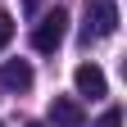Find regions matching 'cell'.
Masks as SVG:
<instances>
[{
    "instance_id": "6da1fadb",
    "label": "cell",
    "mask_w": 127,
    "mask_h": 127,
    "mask_svg": "<svg viewBox=\"0 0 127 127\" xmlns=\"http://www.w3.org/2000/svg\"><path fill=\"white\" fill-rule=\"evenodd\" d=\"M118 32V0H86V23H82V41H104Z\"/></svg>"
},
{
    "instance_id": "7a4b0ae2",
    "label": "cell",
    "mask_w": 127,
    "mask_h": 127,
    "mask_svg": "<svg viewBox=\"0 0 127 127\" xmlns=\"http://www.w3.org/2000/svg\"><path fill=\"white\" fill-rule=\"evenodd\" d=\"M64 36H68V14H64V9H50L36 27H32V50H36V55H55L59 45H64Z\"/></svg>"
},
{
    "instance_id": "3957f363",
    "label": "cell",
    "mask_w": 127,
    "mask_h": 127,
    "mask_svg": "<svg viewBox=\"0 0 127 127\" xmlns=\"http://www.w3.org/2000/svg\"><path fill=\"white\" fill-rule=\"evenodd\" d=\"M32 82H36V73H32V64H27V59H5V64H0V86H5V91L27 95Z\"/></svg>"
},
{
    "instance_id": "277c9868",
    "label": "cell",
    "mask_w": 127,
    "mask_h": 127,
    "mask_svg": "<svg viewBox=\"0 0 127 127\" xmlns=\"http://www.w3.org/2000/svg\"><path fill=\"white\" fill-rule=\"evenodd\" d=\"M73 86H77V95H91V100H100V95L109 91V82H104V68H100V64H77Z\"/></svg>"
},
{
    "instance_id": "5b68a950",
    "label": "cell",
    "mask_w": 127,
    "mask_h": 127,
    "mask_svg": "<svg viewBox=\"0 0 127 127\" xmlns=\"http://www.w3.org/2000/svg\"><path fill=\"white\" fill-rule=\"evenodd\" d=\"M50 123H55V127H86V114H82L77 100L55 95V100H50Z\"/></svg>"
},
{
    "instance_id": "8992f818",
    "label": "cell",
    "mask_w": 127,
    "mask_h": 127,
    "mask_svg": "<svg viewBox=\"0 0 127 127\" xmlns=\"http://www.w3.org/2000/svg\"><path fill=\"white\" fill-rule=\"evenodd\" d=\"M9 41H14V14H9V9H0V50H5Z\"/></svg>"
},
{
    "instance_id": "52a82bcc",
    "label": "cell",
    "mask_w": 127,
    "mask_h": 127,
    "mask_svg": "<svg viewBox=\"0 0 127 127\" xmlns=\"http://www.w3.org/2000/svg\"><path fill=\"white\" fill-rule=\"evenodd\" d=\"M95 127H123V109H104V114H100V123H95Z\"/></svg>"
},
{
    "instance_id": "ba28073f",
    "label": "cell",
    "mask_w": 127,
    "mask_h": 127,
    "mask_svg": "<svg viewBox=\"0 0 127 127\" xmlns=\"http://www.w3.org/2000/svg\"><path fill=\"white\" fill-rule=\"evenodd\" d=\"M27 127H41V123H27Z\"/></svg>"
}]
</instances>
